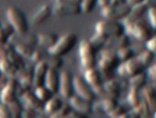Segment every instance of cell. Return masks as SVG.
Here are the masks:
<instances>
[{
    "label": "cell",
    "mask_w": 156,
    "mask_h": 118,
    "mask_svg": "<svg viewBox=\"0 0 156 118\" xmlns=\"http://www.w3.org/2000/svg\"><path fill=\"white\" fill-rule=\"evenodd\" d=\"M6 17L15 33L20 36L25 35L29 29L28 20L24 13L16 6H11L6 12Z\"/></svg>",
    "instance_id": "1"
},
{
    "label": "cell",
    "mask_w": 156,
    "mask_h": 118,
    "mask_svg": "<svg viewBox=\"0 0 156 118\" xmlns=\"http://www.w3.org/2000/svg\"><path fill=\"white\" fill-rule=\"evenodd\" d=\"M77 41L78 38L75 34L67 33L58 38L55 44L46 51L50 55L61 57L71 51Z\"/></svg>",
    "instance_id": "2"
},
{
    "label": "cell",
    "mask_w": 156,
    "mask_h": 118,
    "mask_svg": "<svg viewBox=\"0 0 156 118\" xmlns=\"http://www.w3.org/2000/svg\"><path fill=\"white\" fill-rule=\"evenodd\" d=\"M80 4L77 0H55L53 15L59 18L80 15L82 13Z\"/></svg>",
    "instance_id": "3"
},
{
    "label": "cell",
    "mask_w": 156,
    "mask_h": 118,
    "mask_svg": "<svg viewBox=\"0 0 156 118\" xmlns=\"http://www.w3.org/2000/svg\"><path fill=\"white\" fill-rule=\"evenodd\" d=\"M101 8V16L105 20L117 21L127 16L130 14L131 6L124 2L118 4L109 3Z\"/></svg>",
    "instance_id": "4"
},
{
    "label": "cell",
    "mask_w": 156,
    "mask_h": 118,
    "mask_svg": "<svg viewBox=\"0 0 156 118\" xmlns=\"http://www.w3.org/2000/svg\"><path fill=\"white\" fill-rule=\"evenodd\" d=\"M96 51L89 41L83 40L79 45V54L80 63L83 68L87 69L94 68L96 62Z\"/></svg>",
    "instance_id": "5"
},
{
    "label": "cell",
    "mask_w": 156,
    "mask_h": 118,
    "mask_svg": "<svg viewBox=\"0 0 156 118\" xmlns=\"http://www.w3.org/2000/svg\"><path fill=\"white\" fill-rule=\"evenodd\" d=\"M96 33L105 35L108 38L121 35L124 33L123 24L117 21L104 20L97 22L95 25Z\"/></svg>",
    "instance_id": "6"
},
{
    "label": "cell",
    "mask_w": 156,
    "mask_h": 118,
    "mask_svg": "<svg viewBox=\"0 0 156 118\" xmlns=\"http://www.w3.org/2000/svg\"><path fill=\"white\" fill-rule=\"evenodd\" d=\"M152 29L150 24L147 23L144 20L139 19L133 22L131 35L140 42L146 43L152 37Z\"/></svg>",
    "instance_id": "7"
},
{
    "label": "cell",
    "mask_w": 156,
    "mask_h": 118,
    "mask_svg": "<svg viewBox=\"0 0 156 118\" xmlns=\"http://www.w3.org/2000/svg\"><path fill=\"white\" fill-rule=\"evenodd\" d=\"M73 82L74 91L78 96L90 102L94 99V94L85 80L75 75L73 78Z\"/></svg>",
    "instance_id": "8"
},
{
    "label": "cell",
    "mask_w": 156,
    "mask_h": 118,
    "mask_svg": "<svg viewBox=\"0 0 156 118\" xmlns=\"http://www.w3.org/2000/svg\"><path fill=\"white\" fill-rule=\"evenodd\" d=\"M19 81L15 78L8 80L5 87L0 92V101L2 103L9 104L17 98Z\"/></svg>",
    "instance_id": "9"
},
{
    "label": "cell",
    "mask_w": 156,
    "mask_h": 118,
    "mask_svg": "<svg viewBox=\"0 0 156 118\" xmlns=\"http://www.w3.org/2000/svg\"><path fill=\"white\" fill-rule=\"evenodd\" d=\"M84 77L86 83L91 87L94 94L100 95L102 93V78L98 70L94 68L87 69Z\"/></svg>",
    "instance_id": "10"
},
{
    "label": "cell",
    "mask_w": 156,
    "mask_h": 118,
    "mask_svg": "<svg viewBox=\"0 0 156 118\" xmlns=\"http://www.w3.org/2000/svg\"><path fill=\"white\" fill-rule=\"evenodd\" d=\"M58 92L65 98L69 99L73 95V77L67 70L62 71L59 75Z\"/></svg>",
    "instance_id": "11"
},
{
    "label": "cell",
    "mask_w": 156,
    "mask_h": 118,
    "mask_svg": "<svg viewBox=\"0 0 156 118\" xmlns=\"http://www.w3.org/2000/svg\"><path fill=\"white\" fill-rule=\"evenodd\" d=\"M101 59L99 61V68L114 70L119 65V59L113 50L108 48L104 50L101 52Z\"/></svg>",
    "instance_id": "12"
},
{
    "label": "cell",
    "mask_w": 156,
    "mask_h": 118,
    "mask_svg": "<svg viewBox=\"0 0 156 118\" xmlns=\"http://www.w3.org/2000/svg\"><path fill=\"white\" fill-rule=\"evenodd\" d=\"M69 104L71 108L79 113L87 114L92 111L91 102L80 98L78 95H73L69 99Z\"/></svg>",
    "instance_id": "13"
},
{
    "label": "cell",
    "mask_w": 156,
    "mask_h": 118,
    "mask_svg": "<svg viewBox=\"0 0 156 118\" xmlns=\"http://www.w3.org/2000/svg\"><path fill=\"white\" fill-rule=\"evenodd\" d=\"M48 66L44 61H41L36 64L34 67L32 85L36 87L44 86L45 77Z\"/></svg>",
    "instance_id": "14"
},
{
    "label": "cell",
    "mask_w": 156,
    "mask_h": 118,
    "mask_svg": "<svg viewBox=\"0 0 156 118\" xmlns=\"http://www.w3.org/2000/svg\"><path fill=\"white\" fill-rule=\"evenodd\" d=\"M21 97L24 102V104L33 109L36 112L41 113L44 111V103L41 101L34 93L31 92L30 90L25 91Z\"/></svg>",
    "instance_id": "15"
},
{
    "label": "cell",
    "mask_w": 156,
    "mask_h": 118,
    "mask_svg": "<svg viewBox=\"0 0 156 118\" xmlns=\"http://www.w3.org/2000/svg\"><path fill=\"white\" fill-rule=\"evenodd\" d=\"M53 15L52 8L47 4L42 5L31 17V22L36 26L41 25Z\"/></svg>",
    "instance_id": "16"
},
{
    "label": "cell",
    "mask_w": 156,
    "mask_h": 118,
    "mask_svg": "<svg viewBox=\"0 0 156 118\" xmlns=\"http://www.w3.org/2000/svg\"><path fill=\"white\" fill-rule=\"evenodd\" d=\"M59 75L55 70L48 68L45 77L44 85L53 94L58 92Z\"/></svg>",
    "instance_id": "17"
},
{
    "label": "cell",
    "mask_w": 156,
    "mask_h": 118,
    "mask_svg": "<svg viewBox=\"0 0 156 118\" xmlns=\"http://www.w3.org/2000/svg\"><path fill=\"white\" fill-rule=\"evenodd\" d=\"M130 41L128 36L123 33L121 35L108 38L105 46L111 49L118 50L121 48L128 47Z\"/></svg>",
    "instance_id": "18"
},
{
    "label": "cell",
    "mask_w": 156,
    "mask_h": 118,
    "mask_svg": "<svg viewBox=\"0 0 156 118\" xmlns=\"http://www.w3.org/2000/svg\"><path fill=\"white\" fill-rule=\"evenodd\" d=\"M37 45L48 49L54 45L58 39V35L52 32H41L37 35Z\"/></svg>",
    "instance_id": "19"
},
{
    "label": "cell",
    "mask_w": 156,
    "mask_h": 118,
    "mask_svg": "<svg viewBox=\"0 0 156 118\" xmlns=\"http://www.w3.org/2000/svg\"><path fill=\"white\" fill-rule=\"evenodd\" d=\"M0 70L3 74L10 78L16 76L20 70L8 57H4L0 61Z\"/></svg>",
    "instance_id": "20"
},
{
    "label": "cell",
    "mask_w": 156,
    "mask_h": 118,
    "mask_svg": "<svg viewBox=\"0 0 156 118\" xmlns=\"http://www.w3.org/2000/svg\"><path fill=\"white\" fill-rule=\"evenodd\" d=\"M125 65L128 75L131 77L142 72L145 67L139 60L134 58L126 61Z\"/></svg>",
    "instance_id": "21"
},
{
    "label": "cell",
    "mask_w": 156,
    "mask_h": 118,
    "mask_svg": "<svg viewBox=\"0 0 156 118\" xmlns=\"http://www.w3.org/2000/svg\"><path fill=\"white\" fill-rule=\"evenodd\" d=\"M143 94L145 98V101L148 105L151 112H155L156 108L155 90L152 87L146 86L143 90Z\"/></svg>",
    "instance_id": "22"
},
{
    "label": "cell",
    "mask_w": 156,
    "mask_h": 118,
    "mask_svg": "<svg viewBox=\"0 0 156 118\" xmlns=\"http://www.w3.org/2000/svg\"><path fill=\"white\" fill-rule=\"evenodd\" d=\"M104 89L110 98L117 99L119 97L121 88L116 81L112 80H107L104 84Z\"/></svg>",
    "instance_id": "23"
},
{
    "label": "cell",
    "mask_w": 156,
    "mask_h": 118,
    "mask_svg": "<svg viewBox=\"0 0 156 118\" xmlns=\"http://www.w3.org/2000/svg\"><path fill=\"white\" fill-rule=\"evenodd\" d=\"M63 105L62 101L58 98L52 97L48 101L45 102L44 107V111L47 113L52 115L56 113Z\"/></svg>",
    "instance_id": "24"
},
{
    "label": "cell",
    "mask_w": 156,
    "mask_h": 118,
    "mask_svg": "<svg viewBox=\"0 0 156 118\" xmlns=\"http://www.w3.org/2000/svg\"><path fill=\"white\" fill-rule=\"evenodd\" d=\"M148 8L143 2L131 6V11L128 16L133 20L141 19L147 11Z\"/></svg>",
    "instance_id": "25"
},
{
    "label": "cell",
    "mask_w": 156,
    "mask_h": 118,
    "mask_svg": "<svg viewBox=\"0 0 156 118\" xmlns=\"http://www.w3.org/2000/svg\"><path fill=\"white\" fill-rule=\"evenodd\" d=\"M15 50L23 58L30 59L34 51V48L26 43H21L14 46Z\"/></svg>",
    "instance_id": "26"
},
{
    "label": "cell",
    "mask_w": 156,
    "mask_h": 118,
    "mask_svg": "<svg viewBox=\"0 0 156 118\" xmlns=\"http://www.w3.org/2000/svg\"><path fill=\"white\" fill-rule=\"evenodd\" d=\"M108 39V37L105 35L95 33L89 41L97 51L105 46Z\"/></svg>",
    "instance_id": "27"
},
{
    "label": "cell",
    "mask_w": 156,
    "mask_h": 118,
    "mask_svg": "<svg viewBox=\"0 0 156 118\" xmlns=\"http://www.w3.org/2000/svg\"><path fill=\"white\" fill-rule=\"evenodd\" d=\"M147 74L145 72H142L131 77L129 83L131 84V87H134L139 90L145 85L147 82Z\"/></svg>",
    "instance_id": "28"
},
{
    "label": "cell",
    "mask_w": 156,
    "mask_h": 118,
    "mask_svg": "<svg viewBox=\"0 0 156 118\" xmlns=\"http://www.w3.org/2000/svg\"><path fill=\"white\" fill-rule=\"evenodd\" d=\"M34 93L37 98L44 103L53 97V93L44 85L36 87Z\"/></svg>",
    "instance_id": "29"
},
{
    "label": "cell",
    "mask_w": 156,
    "mask_h": 118,
    "mask_svg": "<svg viewBox=\"0 0 156 118\" xmlns=\"http://www.w3.org/2000/svg\"><path fill=\"white\" fill-rule=\"evenodd\" d=\"M49 68L57 70L63 65V60L59 56L51 55L48 53L44 60Z\"/></svg>",
    "instance_id": "30"
},
{
    "label": "cell",
    "mask_w": 156,
    "mask_h": 118,
    "mask_svg": "<svg viewBox=\"0 0 156 118\" xmlns=\"http://www.w3.org/2000/svg\"><path fill=\"white\" fill-rule=\"evenodd\" d=\"M12 115V118H21L22 111L23 110V105L20 101L16 98L8 105Z\"/></svg>",
    "instance_id": "31"
},
{
    "label": "cell",
    "mask_w": 156,
    "mask_h": 118,
    "mask_svg": "<svg viewBox=\"0 0 156 118\" xmlns=\"http://www.w3.org/2000/svg\"><path fill=\"white\" fill-rule=\"evenodd\" d=\"M133 111L142 118H148L150 116V109L148 105L145 100L140 101V103L136 108H133Z\"/></svg>",
    "instance_id": "32"
},
{
    "label": "cell",
    "mask_w": 156,
    "mask_h": 118,
    "mask_svg": "<svg viewBox=\"0 0 156 118\" xmlns=\"http://www.w3.org/2000/svg\"><path fill=\"white\" fill-rule=\"evenodd\" d=\"M127 100L129 104L133 108H136L139 104L141 100L139 97L138 89L131 87V89L128 94Z\"/></svg>",
    "instance_id": "33"
},
{
    "label": "cell",
    "mask_w": 156,
    "mask_h": 118,
    "mask_svg": "<svg viewBox=\"0 0 156 118\" xmlns=\"http://www.w3.org/2000/svg\"><path fill=\"white\" fill-rule=\"evenodd\" d=\"M133 51L128 47H123L117 50V55L119 61L126 62L133 56Z\"/></svg>",
    "instance_id": "34"
},
{
    "label": "cell",
    "mask_w": 156,
    "mask_h": 118,
    "mask_svg": "<svg viewBox=\"0 0 156 118\" xmlns=\"http://www.w3.org/2000/svg\"><path fill=\"white\" fill-rule=\"evenodd\" d=\"M98 4V0H81L80 4L81 12L88 14L91 13Z\"/></svg>",
    "instance_id": "35"
},
{
    "label": "cell",
    "mask_w": 156,
    "mask_h": 118,
    "mask_svg": "<svg viewBox=\"0 0 156 118\" xmlns=\"http://www.w3.org/2000/svg\"><path fill=\"white\" fill-rule=\"evenodd\" d=\"M154 54L147 49L144 51L137 59L141 62L144 66H148L151 64L154 59Z\"/></svg>",
    "instance_id": "36"
},
{
    "label": "cell",
    "mask_w": 156,
    "mask_h": 118,
    "mask_svg": "<svg viewBox=\"0 0 156 118\" xmlns=\"http://www.w3.org/2000/svg\"><path fill=\"white\" fill-rule=\"evenodd\" d=\"M73 109L69 104H63L62 107L56 113L51 115L50 118H68Z\"/></svg>",
    "instance_id": "37"
},
{
    "label": "cell",
    "mask_w": 156,
    "mask_h": 118,
    "mask_svg": "<svg viewBox=\"0 0 156 118\" xmlns=\"http://www.w3.org/2000/svg\"><path fill=\"white\" fill-rule=\"evenodd\" d=\"M118 105L116 99L109 98L104 100L102 107L103 110L108 114L112 111Z\"/></svg>",
    "instance_id": "38"
},
{
    "label": "cell",
    "mask_w": 156,
    "mask_h": 118,
    "mask_svg": "<svg viewBox=\"0 0 156 118\" xmlns=\"http://www.w3.org/2000/svg\"><path fill=\"white\" fill-rule=\"evenodd\" d=\"M149 19V24L153 29L156 27V6H153L148 8L147 10Z\"/></svg>",
    "instance_id": "39"
},
{
    "label": "cell",
    "mask_w": 156,
    "mask_h": 118,
    "mask_svg": "<svg viewBox=\"0 0 156 118\" xmlns=\"http://www.w3.org/2000/svg\"><path fill=\"white\" fill-rule=\"evenodd\" d=\"M47 54H48V53H47V54H45L42 51L40 50H34V53L30 57V59L33 62H35L36 64L38 62L44 61L45 57Z\"/></svg>",
    "instance_id": "40"
},
{
    "label": "cell",
    "mask_w": 156,
    "mask_h": 118,
    "mask_svg": "<svg viewBox=\"0 0 156 118\" xmlns=\"http://www.w3.org/2000/svg\"><path fill=\"white\" fill-rule=\"evenodd\" d=\"M12 118V115L8 105L0 101V118Z\"/></svg>",
    "instance_id": "41"
},
{
    "label": "cell",
    "mask_w": 156,
    "mask_h": 118,
    "mask_svg": "<svg viewBox=\"0 0 156 118\" xmlns=\"http://www.w3.org/2000/svg\"><path fill=\"white\" fill-rule=\"evenodd\" d=\"M100 76L102 79L107 80H110L114 76L113 69L100 68Z\"/></svg>",
    "instance_id": "42"
},
{
    "label": "cell",
    "mask_w": 156,
    "mask_h": 118,
    "mask_svg": "<svg viewBox=\"0 0 156 118\" xmlns=\"http://www.w3.org/2000/svg\"><path fill=\"white\" fill-rule=\"evenodd\" d=\"M36 111L24 104L23 105V110L21 118H34L35 116Z\"/></svg>",
    "instance_id": "43"
},
{
    "label": "cell",
    "mask_w": 156,
    "mask_h": 118,
    "mask_svg": "<svg viewBox=\"0 0 156 118\" xmlns=\"http://www.w3.org/2000/svg\"><path fill=\"white\" fill-rule=\"evenodd\" d=\"M125 113L124 108L121 105H117L112 111L108 114L111 118H119L122 114Z\"/></svg>",
    "instance_id": "44"
},
{
    "label": "cell",
    "mask_w": 156,
    "mask_h": 118,
    "mask_svg": "<svg viewBox=\"0 0 156 118\" xmlns=\"http://www.w3.org/2000/svg\"><path fill=\"white\" fill-rule=\"evenodd\" d=\"M146 46L147 49L149 51L155 53L156 49V36H152L151 39L147 41L146 43Z\"/></svg>",
    "instance_id": "45"
},
{
    "label": "cell",
    "mask_w": 156,
    "mask_h": 118,
    "mask_svg": "<svg viewBox=\"0 0 156 118\" xmlns=\"http://www.w3.org/2000/svg\"><path fill=\"white\" fill-rule=\"evenodd\" d=\"M10 38L2 26L1 28H0V46L7 44Z\"/></svg>",
    "instance_id": "46"
},
{
    "label": "cell",
    "mask_w": 156,
    "mask_h": 118,
    "mask_svg": "<svg viewBox=\"0 0 156 118\" xmlns=\"http://www.w3.org/2000/svg\"><path fill=\"white\" fill-rule=\"evenodd\" d=\"M25 43L29 44L31 46L34 47L36 45H37V35H35L34 33H31L28 35L26 40L25 41Z\"/></svg>",
    "instance_id": "47"
},
{
    "label": "cell",
    "mask_w": 156,
    "mask_h": 118,
    "mask_svg": "<svg viewBox=\"0 0 156 118\" xmlns=\"http://www.w3.org/2000/svg\"><path fill=\"white\" fill-rule=\"evenodd\" d=\"M118 69V73L122 77H126L128 76L126 70L125 68V63L119 65Z\"/></svg>",
    "instance_id": "48"
},
{
    "label": "cell",
    "mask_w": 156,
    "mask_h": 118,
    "mask_svg": "<svg viewBox=\"0 0 156 118\" xmlns=\"http://www.w3.org/2000/svg\"><path fill=\"white\" fill-rule=\"evenodd\" d=\"M156 65L152 66L148 69V75L149 78L153 81L156 80Z\"/></svg>",
    "instance_id": "49"
},
{
    "label": "cell",
    "mask_w": 156,
    "mask_h": 118,
    "mask_svg": "<svg viewBox=\"0 0 156 118\" xmlns=\"http://www.w3.org/2000/svg\"><path fill=\"white\" fill-rule=\"evenodd\" d=\"M86 114L82 113H79L78 111H75L74 110H71L70 113L68 115V118H84L86 117Z\"/></svg>",
    "instance_id": "50"
},
{
    "label": "cell",
    "mask_w": 156,
    "mask_h": 118,
    "mask_svg": "<svg viewBox=\"0 0 156 118\" xmlns=\"http://www.w3.org/2000/svg\"><path fill=\"white\" fill-rule=\"evenodd\" d=\"M125 1L127 4L132 6L134 5L142 3L144 1H145V0H125Z\"/></svg>",
    "instance_id": "51"
},
{
    "label": "cell",
    "mask_w": 156,
    "mask_h": 118,
    "mask_svg": "<svg viewBox=\"0 0 156 118\" xmlns=\"http://www.w3.org/2000/svg\"><path fill=\"white\" fill-rule=\"evenodd\" d=\"M8 80L7 79V78L4 77L3 76L1 78H0V92L2 89V88L5 87Z\"/></svg>",
    "instance_id": "52"
},
{
    "label": "cell",
    "mask_w": 156,
    "mask_h": 118,
    "mask_svg": "<svg viewBox=\"0 0 156 118\" xmlns=\"http://www.w3.org/2000/svg\"><path fill=\"white\" fill-rule=\"evenodd\" d=\"M110 0H98V4L101 7H104L110 3Z\"/></svg>",
    "instance_id": "53"
},
{
    "label": "cell",
    "mask_w": 156,
    "mask_h": 118,
    "mask_svg": "<svg viewBox=\"0 0 156 118\" xmlns=\"http://www.w3.org/2000/svg\"><path fill=\"white\" fill-rule=\"evenodd\" d=\"M125 2V0H110V3L112 4H118Z\"/></svg>",
    "instance_id": "54"
},
{
    "label": "cell",
    "mask_w": 156,
    "mask_h": 118,
    "mask_svg": "<svg viewBox=\"0 0 156 118\" xmlns=\"http://www.w3.org/2000/svg\"><path fill=\"white\" fill-rule=\"evenodd\" d=\"M2 76H3V74H2V72L1 70H0V78H1Z\"/></svg>",
    "instance_id": "55"
},
{
    "label": "cell",
    "mask_w": 156,
    "mask_h": 118,
    "mask_svg": "<svg viewBox=\"0 0 156 118\" xmlns=\"http://www.w3.org/2000/svg\"><path fill=\"white\" fill-rule=\"evenodd\" d=\"M2 26V24L0 23V28H1Z\"/></svg>",
    "instance_id": "56"
},
{
    "label": "cell",
    "mask_w": 156,
    "mask_h": 118,
    "mask_svg": "<svg viewBox=\"0 0 156 118\" xmlns=\"http://www.w3.org/2000/svg\"><path fill=\"white\" fill-rule=\"evenodd\" d=\"M77 1L79 2L80 3V1H81V0H77Z\"/></svg>",
    "instance_id": "57"
}]
</instances>
